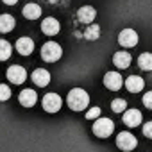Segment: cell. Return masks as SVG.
I'll return each instance as SVG.
<instances>
[{
  "label": "cell",
  "mask_w": 152,
  "mask_h": 152,
  "mask_svg": "<svg viewBox=\"0 0 152 152\" xmlns=\"http://www.w3.org/2000/svg\"><path fill=\"white\" fill-rule=\"evenodd\" d=\"M15 25H16V22H15V18L11 15H2V16H0V31H2L4 34L13 31Z\"/></svg>",
  "instance_id": "cell-18"
},
{
  "label": "cell",
  "mask_w": 152,
  "mask_h": 152,
  "mask_svg": "<svg viewBox=\"0 0 152 152\" xmlns=\"http://www.w3.org/2000/svg\"><path fill=\"white\" fill-rule=\"evenodd\" d=\"M122 120H124V124L127 127H138L141 124V113L138 109H127L124 113V118Z\"/></svg>",
  "instance_id": "cell-11"
},
{
  "label": "cell",
  "mask_w": 152,
  "mask_h": 152,
  "mask_svg": "<svg viewBox=\"0 0 152 152\" xmlns=\"http://www.w3.org/2000/svg\"><path fill=\"white\" fill-rule=\"evenodd\" d=\"M99 36H100V27L95 25V23H90V27L84 32V38L90 39V41H95V39H99Z\"/></svg>",
  "instance_id": "cell-20"
},
{
  "label": "cell",
  "mask_w": 152,
  "mask_h": 152,
  "mask_svg": "<svg viewBox=\"0 0 152 152\" xmlns=\"http://www.w3.org/2000/svg\"><path fill=\"white\" fill-rule=\"evenodd\" d=\"M9 97H11L9 86H7V84H2V86H0V100H7Z\"/></svg>",
  "instance_id": "cell-24"
},
{
  "label": "cell",
  "mask_w": 152,
  "mask_h": 152,
  "mask_svg": "<svg viewBox=\"0 0 152 152\" xmlns=\"http://www.w3.org/2000/svg\"><path fill=\"white\" fill-rule=\"evenodd\" d=\"M41 104H43V109L47 113H57L61 109V106H63V99L57 93H47L43 97Z\"/></svg>",
  "instance_id": "cell-4"
},
{
  "label": "cell",
  "mask_w": 152,
  "mask_h": 152,
  "mask_svg": "<svg viewBox=\"0 0 152 152\" xmlns=\"http://www.w3.org/2000/svg\"><path fill=\"white\" fill-rule=\"evenodd\" d=\"M2 2H4V4H7V6H15L18 0H2Z\"/></svg>",
  "instance_id": "cell-27"
},
{
  "label": "cell",
  "mask_w": 152,
  "mask_h": 152,
  "mask_svg": "<svg viewBox=\"0 0 152 152\" xmlns=\"http://www.w3.org/2000/svg\"><path fill=\"white\" fill-rule=\"evenodd\" d=\"M16 50L22 56H31L34 52V41L31 38H20L16 41Z\"/></svg>",
  "instance_id": "cell-14"
},
{
  "label": "cell",
  "mask_w": 152,
  "mask_h": 152,
  "mask_svg": "<svg viewBox=\"0 0 152 152\" xmlns=\"http://www.w3.org/2000/svg\"><path fill=\"white\" fill-rule=\"evenodd\" d=\"M143 134L152 140V122H147V124L143 125Z\"/></svg>",
  "instance_id": "cell-26"
},
{
  "label": "cell",
  "mask_w": 152,
  "mask_h": 152,
  "mask_svg": "<svg viewBox=\"0 0 152 152\" xmlns=\"http://www.w3.org/2000/svg\"><path fill=\"white\" fill-rule=\"evenodd\" d=\"M59 29H61L59 22H57L56 18H52V16L45 18V20H43V23H41V31H43L47 36H54V34H57V32H59Z\"/></svg>",
  "instance_id": "cell-13"
},
{
  "label": "cell",
  "mask_w": 152,
  "mask_h": 152,
  "mask_svg": "<svg viewBox=\"0 0 152 152\" xmlns=\"http://www.w3.org/2000/svg\"><path fill=\"white\" fill-rule=\"evenodd\" d=\"M143 86H145V83H143L141 77H138V75H131V77H127V81H125V88H127V91H131V93L141 91Z\"/></svg>",
  "instance_id": "cell-15"
},
{
  "label": "cell",
  "mask_w": 152,
  "mask_h": 152,
  "mask_svg": "<svg viewBox=\"0 0 152 152\" xmlns=\"http://www.w3.org/2000/svg\"><path fill=\"white\" fill-rule=\"evenodd\" d=\"M9 56H11V45H9V41L2 39L0 41V59L6 61V59H9Z\"/></svg>",
  "instance_id": "cell-21"
},
{
  "label": "cell",
  "mask_w": 152,
  "mask_h": 152,
  "mask_svg": "<svg viewBox=\"0 0 152 152\" xmlns=\"http://www.w3.org/2000/svg\"><path fill=\"white\" fill-rule=\"evenodd\" d=\"M7 79H9V83H13V84H22V83H25V79H27V72H25L23 66L13 64V66L7 68Z\"/></svg>",
  "instance_id": "cell-6"
},
{
  "label": "cell",
  "mask_w": 152,
  "mask_h": 152,
  "mask_svg": "<svg viewBox=\"0 0 152 152\" xmlns=\"http://www.w3.org/2000/svg\"><path fill=\"white\" fill-rule=\"evenodd\" d=\"M118 43L125 48H131L134 45H138V34L132 31V29H124L120 34H118Z\"/></svg>",
  "instance_id": "cell-8"
},
{
  "label": "cell",
  "mask_w": 152,
  "mask_h": 152,
  "mask_svg": "<svg viewBox=\"0 0 152 152\" xmlns=\"http://www.w3.org/2000/svg\"><path fill=\"white\" fill-rule=\"evenodd\" d=\"M66 102H68L70 109H73V111H84L90 104V95L83 88H73L68 91Z\"/></svg>",
  "instance_id": "cell-1"
},
{
  "label": "cell",
  "mask_w": 152,
  "mask_h": 152,
  "mask_svg": "<svg viewBox=\"0 0 152 152\" xmlns=\"http://www.w3.org/2000/svg\"><path fill=\"white\" fill-rule=\"evenodd\" d=\"M86 118L88 120H99L100 118V107H91L90 111H86Z\"/></svg>",
  "instance_id": "cell-23"
},
{
  "label": "cell",
  "mask_w": 152,
  "mask_h": 152,
  "mask_svg": "<svg viewBox=\"0 0 152 152\" xmlns=\"http://www.w3.org/2000/svg\"><path fill=\"white\" fill-rule=\"evenodd\" d=\"M127 102L124 100V99H115L113 102H111V109L115 111V113H125L127 109Z\"/></svg>",
  "instance_id": "cell-22"
},
{
  "label": "cell",
  "mask_w": 152,
  "mask_h": 152,
  "mask_svg": "<svg viewBox=\"0 0 152 152\" xmlns=\"http://www.w3.org/2000/svg\"><path fill=\"white\" fill-rule=\"evenodd\" d=\"M31 79H32V83H34L36 86L45 88V86H48V83H50V73H48V70L38 68V70H34V72H32Z\"/></svg>",
  "instance_id": "cell-9"
},
{
  "label": "cell",
  "mask_w": 152,
  "mask_h": 152,
  "mask_svg": "<svg viewBox=\"0 0 152 152\" xmlns=\"http://www.w3.org/2000/svg\"><path fill=\"white\" fill-rule=\"evenodd\" d=\"M104 86L107 90H113V91H118L122 86H124V79L118 72H107L104 75Z\"/></svg>",
  "instance_id": "cell-7"
},
{
  "label": "cell",
  "mask_w": 152,
  "mask_h": 152,
  "mask_svg": "<svg viewBox=\"0 0 152 152\" xmlns=\"http://www.w3.org/2000/svg\"><path fill=\"white\" fill-rule=\"evenodd\" d=\"M113 63H115V66H118L120 70H124V68H129V64H131V54L129 52H116L115 56H113Z\"/></svg>",
  "instance_id": "cell-16"
},
{
  "label": "cell",
  "mask_w": 152,
  "mask_h": 152,
  "mask_svg": "<svg viewBox=\"0 0 152 152\" xmlns=\"http://www.w3.org/2000/svg\"><path fill=\"white\" fill-rule=\"evenodd\" d=\"M138 64H140V68H141V70L150 72V70H152V54H150V52L141 54V56L138 57Z\"/></svg>",
  "instance_id": "cell-19"
},
{
  "label": "cell",
  "mask_w": 152,
  "mask_h": 152,
  "mask_svg": "<svg viewBox=\"0 0 152 152\" xmlns=\"http://www.w3.org/2000/svg\"><path fill=\"white\" fill-rule=\"evenodd\" d=\"M22 13H23V16H25L27 20H36V18L41 16V7H39L38 4H27Z\"/></svg>",
  "instance_id": "cell-17"
},
{
  "label": "cell",
  "mask_w": 152,
  "mask_h": 152,
  "mask_svg": "<svg viewBox=\"0 0 152 152\" xmlns=\"http://www.w3.org/2000/svg\"><path fill=\"white\" fill-rule=\"evenodd\" d=\"M18 100H20V104H22L23 107H32V106L38 102V95H36V91H34V90L27 88V90H22V93H20Z\"/></svg>",
  "instance_id": "cell-10"
},
{
  "label": "cell",
  "mask_w": 152,
  "mask_h": 152,
  "mask_svg": "<svg viewBox=\"0 0 152 152\" xmlns=\"http://www.w3.org/2000/svg\"><path fill=\"white\" fill-rule=\"evenodd\" d=\"M113 131H115V124L109 118H99L93 124V132L99 138H109L113 134Z\"/></svg>",
  "instance_id": "cell-3"
},
{
  "label": "cell",
  "mask_w": 152,
  "mask_h": 152,
  "mask_svg": "<svg viewBox=\"0 0 152 152\" xmlns=\"http://www.w3.org/2000/svg\"><path fill=\"white\" fill-rule=\"evenodd\" d=\"M97 16V11L91 7V6H83L79 11H77V20L81 23H91Z\"/></svg>",
  "instance_id": "cell-12"
},
{
  "label": "cell",
  "mask_w": 152,
  "mask_h": 152,
  "mask_svg": "<svg viewBox=\"0 0 152 152\" xmlns=\"http://www.w3.org/2000/svg\"><path fill=\"white\" fill-rule=\"evenodd\" d=\"M116 145H118V148H120V150H124V152H129V150L136 148V145H138V140H136V138H134L131 132L124 131V132H120V134L116 136Z\"/></svg>",
  "instance_id": "cell-5"
},
{
  "label": "cell",
  "mask_w": 152,
  "mask_h": 152,
  "mask_svg": "<svg viewBox=\"0 0 152 152\" xmlns=\"http://www.w3.org/2000/svg\"><path fill=\"white\" fill-rule=\"evenodd\" d=\"M61 56H63V48L56 41H47L41 47V57L47 63H56L57 59H61Z\"/></svg>",
  "instance_id": "cell-2"
},
{
  "label": "cell",
  "mask_w": 152,
  "mask_h": 152,
  "mask_svg": "<svg viewBox=\"0 0 152 152\" xmlns=\"http://www.w3.org/2000/svg\"><path fill=\"white\" fill-rule=\"evenodd\" d=\"M143 104H145V107L152 109V91H147L143 95Z\"/></svg>",
  "instance_id": "cell-25"
}]
</instances>
